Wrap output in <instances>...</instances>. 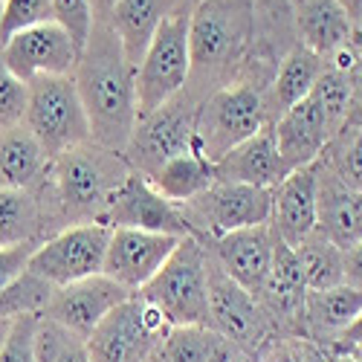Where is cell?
<instances>
[{
	"label": "cell",
	"mask_w": 362,
	"mask_h": 362,
	"mask_svg": "<svg viewBox=\"0 0 362 362\" xmlns=\"http://www.w3.org/2000/svg\"><path fill=\"white\" fill-rule=\"evenodd\" d=\"M189 52L192 78L186 93L197 102L235 81L261 84L255 73V0H197L189 12Z\"/></svg>",
	"instance_id": "6da1fadb"
},
{
	"label": "cell",
	"mask_w": 362,
	"mask_h": 362,
	"mask_svg": "<svg viewBox=\"0 0 362 362\" xmlns=\"http://www.w3.org/2000/svg\"><path fill=\"white\" fill-rule=\"evenodd\" d=\"M134 76L136 70L128 64L113 29L102 21H93L90 38L81 47L73 81L87 113L90 142L113 151V154H125V145L136 125Z\"/></svg>",
	"instance_id": "7a4b0ae2"
},
{
	"label": "cell",
	"mask_w": 362,
	"mask_h": 362,
	"mask_svg": "<svg viewBox=\"0 0 362 362\" xmlns=\"http://www.w3.org/2000/svg\"><path fill=\"white\" fill-rule=\"evenodd\" d=\"M131 165L122 154L84 142L55 157L44 186L35 192L44 209V221L62 232L76 223H102L110 194L128 177Z\"/></svg>",
	"instance_id": "3957f363"
},
{
	"label": "cell",
	"mask_w": 362,
	"mask_h": 362,
	"mask_svg": "<svg viewBox=\"0 0 362 362\" xmlns=\"http://www.w3.org/2000/svg\"><path fill=\"white\" fill-rule=\"evenodd\" d=\"M264 125H269L264 87L250 81H235L209 93L197 105L194 148L209 163H218L232 148L255 136Z\"/></svg>",
	"instance_id": "277c9868"
},
{
	"label": "cell",
	"mask_w": 362,
	"mask_h": 362,
	"mask_svg": "<svg viewBox=\"0 0 362 362\" xmlns=\"http://www.w3.org/2000/svg\"><path fill=\"white\" fill-rule=\"evenodd\" d=\"M136 296L157 305L171 327L206 325L209 327V247L200 238H183Z\"/></svg>",
	"instance_id": "5b68a950"
},
{
	"label": "cell",
	"mask_w": 362,
	"mask_h": 362,
	"mask_svg": "<svg viewBox=\"0 0 362 362\" xmlns=\"http://www.w3.org/2000/svg\"><path fill=\"white\" fill-rule=\"evenodd\" d=\"M189 12H171L157 29V35L151 38L142 62L136 64V119L177 99L189 87Z\"/></svg>",
	"instance_id": "8992f818"
},
{
	"label": "cell",
	"mask_w": 362,
	"mask_h": 362,
	"mask_svg": "<svg viewBox=\"0 0 362 362\" xmlns=\"http://www.w3.org/2000/svg\"><path fill=\"white\" fill-rule=\"evenodd\" d=\"M26 87L29 96L23 125L33 131L49 160L90 142L87 113L81 107L73 76H44L26 81Z\"/></svg>",
	"instance_id": "52a82bcc"
},
{
	"label": "cell",
	"mask_w": 362,
	"mask_h": 362,
	"mask_svg": "<svg viewBox=\"0 0 362 362\" xmlns=\"http://www.w3.org/2000/svg\"><path fill=\"white\" fill-rule=\"evenodd\" d=\"M168 330L171 322L163 310L134 293L110 310L84 342L90 362H151Z\"/></svg>",
	"instance_id": "ba28073f"
},
{
	"label": "cell",
	"mask_w": 362,
	"mask_h": 362,
	"mask_svg": "<svg viewBox=\"0 0 362 362\" xmlns=\"http://www.w3.org/2000/svg\"><path fill=\"white\" fill-rule=\"evenodd\" d=\"M197 99H192L186 90L168 105L157 107L154 113H145L136 119L134 134L125 145V163L131 171L142 177H154L171 157H180L194 148V116Z\"/></svg>",
	"instance_id": "9c48e42d"
},
{
	"label": "cell",
	"mask_w": 362,
	"mask_h": 362,
	"mask_svg": "<svg viewBox=\"0 0 362 362\" xmlns=\"http://www.w3.org/2000/svg\"><path fill=\"white\" fill-rule=\"evenodd\" d=\"M209 327L250 359H255L269 339L279 337L261 301L223 273L212 258V250H209Z\"/></svg>",
	"instance_id": "30bf717a"
},
{
	"label": "cell",
	"mask_w": 362,
	"mask_h": 362,
	"mask_svg": "<svg viewBox=\"0 0 362 362\" xmlns=\"http://www.w3.org/2000/svg\"><path fill=\"white\" fill-rule=\"evenodd\" d=\"M110 229L105 223H76L44 238L26 264V273L47 281L49 287H64L102 273Z\"/></svg>",
	"instance_id": "8fae6325"
},
{
	"label": "cell",
	"mask_w": 362,
	"mask_h": 362,
	"mask_svg": "<svg viewBox=\"0 0 362 362\" xmlns=\"http://www.w3.org/2000/svg\"><path fill=\"white\" fill-rule=\"evenodd\" d=\"M183 212L200 240H212L238 229L269 223L273 189L244 183H212L203 194L183 203Z\"/></svg>",
	"instance_id": "7c38bea8"
},
{
	"label": "cell",
	"mask_w": 362,
	"mask_h": 362,
	"mask_svg": "<svg viewBox=\"0 0 362 362\" xmlns=\"http://www.w3.org/2000/svg\"><path fill=\"white\" fill-rule=\"evenodd\" d=\"M102 223L107 229H145L174 238H197L183 206L163 197L154 183L136 171H128V177L110 194Z\"/></svg>",
	"instance_id": "4fadbf2b"
},
{
	"label": "cell",
	"mask_w": 362,
	"mask_h": 362,
	"mask_svg": "<svg viewBox=\"0 0 362 362\" xmlns=\"http://www.w3.org/2000/svg\"><path fill=\"white\" fill-rule=\"evenodd\" d=\"M0 55L18 78L33 81L44 76H73L81 49L62 23L47 21L6 38L0 44Z\"/></svg>",
	"instance_id": "5bb4252c"
},
{
	"label": "cell",
	"mask_w": 362,
	"mask_h": 362,
	"mask_svg": "<svg viewBox=\"0 0 362 362\" xmlns=\"http://www.w3.org/2000/svg\"><path fill=\"white\" fill-rule=\"evenodd\" d=\"M131 296H134L131 290H125L122 284H116L113 279L99 273V276H90V279H81L64 287H55L38 316L87 339L102 325V319L110 310H116L122 301H128Z\"/></svg>",
	"instance_id": "9a60e30c"
},
{
	"label": "cell",
	"mask_w": 362,
	"mask_h": 362,
	"mask_svg": "<svg viewBox=\"0 0 362 362\" xmlns=\"http://www.w3.org/2000/svg\"><path fill=\"white\" fill-rule=\"evenodd\" d=\"M180 240L183 238L163 235V232L110 229L102 273L116 284H122L125 290L139 293L163 269V264L171 258Z\"/></svg>",
	"instance_id": "2e32d148"
},
{
	"label": "cell",
	"mask_w": 362,
	"mask_h": 362,
	"mask_svg": "<svg viewBox=\"0 0 362 362\" xmlns=\"http://www.w3.org/2000/svg\"><path fill=\"white\" fill-rule=\"evenodd\" d=\"M206 244L223 273L258 298L269 276V267H273V250H276V235L269 229V223L238 229V232L206 240Z\"/></svg>",
	"instance_id": "e0dca14e"
},
{
	"label": "cell",
	"mask_w": 362,
	"mask_h": 362,
	"mask_svg": "<svg viewBox=\"0 0 362 362\" xmlns=\"http://www.w3.org/2000/svg\"><path fill=\"white\" fill-rule=\"evenodd\" d=\"M316 232L339 250L362 240V192L316 160Z\"/></svg>",
	"instance_id": "ac0fdd59"
},
{
	"label": "cell",
	"mask_w": 362,
	"mask_h": 362,
	"mask_svg": "<svg viewBox=\"0 0 362 362\" xmlns=\"http://www.w3.org/2000/svg\"><path fill=\"white\" fill-rule=\"evenodd\" d=\"M269 229L290 250L316 232V163L290 171L273 189Z\"/></svg>",
	"instance_id": "d6986e66"
},
{
	"label": "cell",
	"mask_w": 362,
	"mask_h": 362,
	"mask_svg": "<svg viewBox=\"0 0 362 362\" xmlns=\"http://www.w3.org/2000/svg\"><path fill=\"white\" fill-rule=\"evenodd\" d=\"M273 125L279 154L287 165V171H298L305 165H313L322 151L330 142V128L322 107L313 102V96L301 99L290 110H284Z\"/></svg>",
	"instance_id": "ffe728a7"
},
{
	"label": "cell",
	"mask_w": 362,
	"mask_h": 362,
	"mask_svg": "<svg viewBox=\"0 0 362 362\" xmlns=\"http://www.w3.org/2000/svg\"><path fill=\"white\" fill-rule=\"evenodd\" d=\"M287 165L279 154L273 125H264L255 136L232 148L215 163V183H244L258 189H276L287 177Z\"/></svg>",
	"instance_id": "44dd1931"
},
{
	"label": "cell",
	"mask_w": 362,
	"mask_h": 362,
	"mask_svg": "<svg viewBox=\"0 0 362 362\" xmlns=\"http://www.w3.org/2000/svg\"><path fill=\"white\" fill-rule=\"evenodd\" d=\"M298 44H305L325 62L339 49L356 44L354 23L337 0H287Z\"/></svg>",
	"instance_id": "7402d4cb"
},
{
	"label": "cell",
	"mask_w": 362,
	"mask_h": 362,
	"mask_svg": "<svg viewBox=\"0 0 362 362\" xmlns=\"http://www.w3.org/2000/svg\"><path fill=\"white\" fill-rule=\"evenodd\" d=\"M322 70H325V58L296 41L281 55L276 73L269 76V84L264 87V102H267L269 122H276L284 110H290L301 99H308L316 78L322 76Z\"/></svg>",
	"instance_id": "603a6c76"
},
{
	"label": "cell",
	"mask_w": 362,
	"mask_h": 362,
	"mask_svg": "<svg viewBox=\"0 0 362 362\" xmlns=\"http://www.w3.org/2000/svg\"><path fill=\"white\" fill-rule=\"evenodd\" d=\"M52 160L26 125L0 131V189L38 192L49 174Z\"/></svg>",
	"instance_id": "cb8c5ba5"
},
{
	"label": "cell",
	"mask_w": 362,
	"mask_h": 362,
	"mask_svg": "<svg viewBox=\"0 0 362 362\" xmlns=\"http://www.w3.org/2000/svg\"><path fill=\"white\" fill-rule=\"evenodd\" d=\"M362 310V293L348 284H337L327 290H308L305 296V337L316 345L337 342L345 327Z\"/></svg>",
	"instance_id": "d4e9b609"
},
{
	"label": "cell",
	"mask_w": 362,
	"mask_h": 362,
	"mask_svg": "<svg viewBox=\"0 0 362 362\" xmlns=\"http://www.w3.org/2000/svg\"><path fill=\"white\" fill-rule=\"evenodd\" d=\"M171 12V0H116L107 26L122 44V52L134 70L142 62L151 38L157 35V29Z\"/></svg>",
	"instance_id": "484cf974"
},
{
	"label": "cell",
	"mask_w": 362,
	"mask_h": 362,
	"mask_svg": "<svg viewBox=\"0 0 362 362\" xmlns=\"http://www.w3.org/2000/svg\"><path fill=\"white\" fill-rule=\"evenodd\" d=\"M240 354L229 339L215 334L206 325H180L171 327L157 345L151 362H235Z\"/></svg>",
	"instance_id": "4316f807"
},
{
	"label": "cell",
	"mask_w": 362,
	"mask_h": 362,
	"mask_svg": "<svg viewBox=\"0 0 362 362\" xmlns=\"http://www.w3.org/2000/svg\"><path fill=\"white\" fill-rule=\"evenodd\" d=\"M151 183H154V189L163 197L183 206L215 183V163H209L197 148H192L186 154L171 157L154 177H151Z\"/></svg>",
	"instance_id": "83f0119b"
},
{
	"label": "cell",
	"mask_w": 362,
	"mask_h": 362,
	"mask_svg": "<svg viewBox=\"0 0 362 362\" xmlns=\"http://www.w3.org/2000/svg\"><path fill=\"white\" fill-rule=\"evenodd\" d=\"M44 209L35 192L0 189V247H15L26 240H44Z\"/></svg>",
	"instance_id": "f1b7e54d"
},
{
	"label": "cell",
	"mask_w": 362,
	"mask_h": 362,
	"mask_svg": "<svg viewBox=\"0 0 362 362\" xmlns=\"http://www.w3.org/2000/svg\"><path fill=\"white\" fill-rule=\"evenodd\" d=\"M293 252L298 258L308 290H327L342 284V250L330 244L327 238H322L319 232H313L308 240H301Z\"/></svg>",
	"instance_id": "f546056e"
},
{
	"label": "cell",
	"mask_w": 362,
	"mask_h": 362,
	"mask_svg": "<svg viewBox=\"0 0 362 362\" xmlns=\"http://www.w3.org/2000/svg\"><path fill=\"white\" fill-rule=\"evenodd\" d=\"M310 96L322 107V113L327 119V128H330V139H334L345 128V119H348V105H351V78H348V70L325 62V70L316 78Z\"/></svg>",
	"instance_id": "4dcf8cb0"
},
{
	"label": "cell",
	"mask_w": 362,
	"mask_h": 362,
	"mask_svg": "<svg viewBox=\"0 0 362 362\" xmlns=\"http://www.w3.org/2000/svg\"><path fill=\"white\" fill-rule=\"evenodd\" d=\"M35 362H90L87 342L67 327L38 316L35 330Z\"/></svg>",
	"instance_id": "1f68e13d"
},
{
	"label": "cell",
	"mask_w": 362,
	"mask_h": 362,
	"mask_svg": "<svg viewBox=\"0 0 362 362\" xmlns=\"http://www.w3.org/2000/svg\"><path fill=\"white\" fill-rule=\"evenodd\" d=\"M330 171H337L345 183L362 192V128L339 131L319 157Z\"/></svg>",
	"instance_id": "d6a6232c"
},
{
	"label": "cell",
	"mask_w": 362,
	"mask_h": 362,
	"mask_svg": "<svg viewBox=\"0 0 362 362\" xmlns=\"http://www.w3.org/2000/svg\"><path fill=\"white\" fill-rule=\"evenodd\" d=\"M55 21L52 0H4L0 4V44L21 29Z\"/></svg>",
	"instance_id": "836d02e7"
},
{
	"label": "cell",
	"mask_w": 362,
	"mask_h": 362,
	"mask_svg": "<svg viewBox=\"0 0 362 362\" xmlns=\"http://www.w3.org/2000/svg\"><path fill=\"white\" fill-rule=\"evenodd\" d=\"M26 96H29L26 81L18 78L9 70V64L4 62V55H0V131H9V128L23 125Z\"/></svg>",
	"instance_id": "e575fe53"
},
{
	"label": "cell",
	"mask_w": 362,
	"mask_h": 362,
	"mask_svg": "<svg viewBox=\"0 0 362 362\" xmlns=\"http://www.w3.org/2000/svg\"><path fill=\"white\" fill-rule=\"evenodd\" d=\"M252 362H327V354L308 337H273Z\"/></svg>",
	"instance_id": "d590c367"
},
{
	"label": "cell",
	"mask_w": 362,
	"mask_h": 362,
	"mask_svg": "<svg viewBox=\"0 0 362 362\" xmlns=\"http://www.w3.org/2000/svg\"><path fill=\"white\" fill-rule=\"evenodd\" d=\"M35 330H38V313L15 316L9 337L4 348H0V362H35Z\"/></svg>",
	"instance_id": "8d00e7d4"
},
{
	"label": "cell",
	"mask_w": 362,
	"mask_h": 362,
	"mask_svg": "<svg viewBox=\"0 0 362 362\" xmlns=\"http://www.w3.org/2000/svg\"><path fill=\"white\" fill-rule=\"evenodd\" d=\"M52 15L81 49L90 38V29H93V12H90L87 0H52Z\"/></svg>",
	"instance_id": "74e56055"
},
{
	"label": "cell",
	"mask_w": 362,
	"mask_h": 362,
	"mask_svg": "<svg viewBox=\"0 0 362 362\" xmlns=\"http://www.w3.org/2000/svg\"><path fill=\"white\" fill-rule=\"evenodd\" d=\"M41 240H26V244H15V247H0V293L9 290L23 273L26 264L33 258V252L38 250Z\"/></svg>",
	"instance_id": "f35d334b"
},
{
	"label": "cell",
	"mask_w": 362,
	"mask_h": 362,
	"mask_svg": "<svg viewBox=\"0 0 362 362\" xmlns=\"http://www.w3.org/2000/svg\"><path fill=\"white\" fill-rule=\"evenodd\" d=\"M348 78H351V105H348V119L342 131L362 128V49L356 55L354 67L348 70Z\"/></svg>",
	"instance_id": "ab89813d"
},
{
	"label": "cell",
	"mask_w": 362,
	"mask_h": 362,
	"mask_svg": "<svg viewBox=\"0 0 362 362\" xmlns=\"http://www.w3.org/2000/svg\"><path fill=\"white\" fill-rule=\"evenodd\" d=\"M342 284L362 293V240L342 250Z\"/></svg>",
	"instance_id": "60d3db41"
},
{
	"label": "cell",
	"mask_w": 362,
	"mask_h": 362,
	"mask_svg": "<svg viewBox=\"0 0 362 362\" xmlns=\"http://www.w3.org/2000/svg\"><path fill=\"white\" fill-rule=\"evenodd\" d=\"M362 348V310L356 313V319L345 327V334L337 339L325 345V354H351V351H359Z\"/></svg>",
	"instance_id": "b9f144b4"
},
{
	"label": "cell",
	"mask_w": 362,
	"mask_h": 362,
	"mask_svg": "<svg viewBox=\"0 0 362 362\" xmlns=\"http://www.w3.org/2000/svg\"><path fill=\"white\" fill-rule=\"evenodd\" d=\"M87 4H90V12H93V21L107 23V18H110V12L116 6V0H87Z\"/></svg>",
	"instance_id": "7bdbcfd3"
},
{
	"label": "cell",
	"mask_w": 362,
	"mask_h": 362,
	"mask_svg": "<svg viewBox=\"0 0 362 362\" xmlns=\"http://www.w3.org/2000/svg\"><path fill=\"white\" fill-rule=\"evenodd\" d=\"M337 4L345 9V15L351 18V23L356 26V21H359V15H362V0H337Z\"/></svg>",
	"instance_id": "ee69618b"
},
{
	"label": "cell",
	"mask_w": 362,
	"mask_h": 362,
	"mask_svg": "<svg viewBox=\"0 0 362 362\" xmlns=\"http://www.w3.org/2000/svg\"><path fill=\"white\" fill-rule=\"evenodd\" d=\"M327 362H362V354H327Z\"/></svg>",
	"instance_id": "f6af8a7d"
},
{
	"label": "cell",
	"mask_w": 362,
	"mask_h": 362,
	"mask_svg": "<svg viewBox=\"0 0 362 362\" xmlns=\"http://www.w3.org/2000/svg\"><path fill=\"white\" fill-rule=\"evenodd\" d=\"M197 0H171V9L174 12H192Z\"/></svg>",
	"instance_id": "bcb514c9"
},
{
	"label": "cell",
	"mask_w": 362,
	"mask_h": 362,
	"mask_svg": "<svg viewBox=\"0 0 362 362\" xmlns=\"http://www.w3.org/2000/svg\"><path fill=\"white\" fill-rule=\"evenodd\" d=\"M9 327H12V319H0V348H4V342L9 337Z\"/></svg>",
	"instance_id": "7dc6e473"
},
{
	"label": "cell",
	"mask_w": 362,
	"mask_h": 362,
	"mask_svg": "<svg viewBox=\"0 0 362 362\" xmlns=\"http://www.w3.org/2000/svg\"><path fill=\"white\" fill-rule=\"evenodd\" d=\"M235 362H252V359H250V356H238Z\"/></svg>",
	"instance_id": "c3c4849f"
},
{
	"label": "cell",
	"mask_w": 362,
	"mask_h": 362,
	"mask_svg": "<svg viewBox=\"0 0 362 362\" xmlns=\"http://www.w3.org/2000/svg\"><path fill=\"white\" fill-rule=\"evenodd\" d=\"M351 354H362V348H359V351H351Z\"/></svg>",
	"instance_id": "681fc988"
},
{
	"label": "cell",
	"mask_w": 362,
	"mask_h": 362,
	"mask_svg": "<svg viewBox=\"0 0 362 362\" xmlns=\"http://www.w3.org/2000/svg\"><path fill=\"white\" fill-rule=\"evenodd\" d=\"M0 4H4V0H0Z\"/></svg>",
	"instance_id": "f907efd6"
}]
</instances>
